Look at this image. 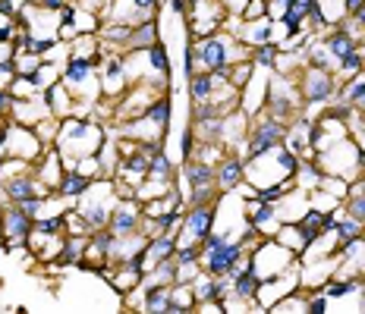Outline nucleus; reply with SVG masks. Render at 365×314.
Segmentation results:
<instances>
[{"label":"nucleus","mask_w":365,"mask_h":314,"mask_svg":"<svg viewBox=\"0 0 365 314\" xmlns=\"http://www.w3.org/2000/svg\"><path fill=\"white\" fill-rule=\"evenodd\" d=\"M108 139V129L98 122V117H70L60 120V132H57V151L63 155L66 167L76 164L79 157H88V155H98V148Z\"/></svg>","instance_id":"nucleus-1"},{"label":"nucleus","mask_w":365,"mask_h":314,"mask_svg":"<svg viewBox=\"0 0 365 314\" xmlns=\"http://www.w3.org/2000/svg\"><path fill=\"white\" fill-rule=\"evenodd\" d=\"M249 51L252 48H246L237 35H227V32L195 38V57H199L202 70H208V73L227 75L237 60H249Z\"/></svg>","instance_id":"nucleus-2"},{"label":"nucleus","mask_w":365,"mask_h":314,"mask_svg":"<svg viewBox=\"0 0 365 314\" xmlns=\"http://www.w3.org/2000/svg\"><path fill=\"white\" fill-rule=\"evenodd\" d=\"M252 271L258 273L262 280H271V277H277V273H284V271H290V267L299 264V255H293L287 245H280L274 236H268V239H258V245L252 251Z\"/></svg>","instance_id":"nucleus-3"},{"label":"nucleus","mask_w":365,"mask_h":314,"mask_svg":"<svg viewBox=\"0 0 365 314\" xmlns=\"http://www.w3.org/2000/svg\"><path fill=\"white\" fill-rule=\"evenodd\" d=\"M296 85H299V98L306 107L328 104L331 98H337V79L328 70H318V66H302V73L296 75Z\"/></svg>","instance_id":"nucleus-4"},{"label":"nucleus","mask_w":365,"mask_h":314,"mask_svg":"<svg viewBox=\"0 0 365 314\" xmlns=\"http://www.w3.org/2000/svg\"><path fill=\"white\" fill-rule=\"evenodd\" d=\"M356 155H359V145H356L353 139H344V142L334 145V148L315 155V164L322 167L324 173L353 182V179H359V164H356Z\"/></svg>","instance_id":"nucleus-5"},{"label":"nucleus","mask_w":365,"mask_h":314,"mask_svg":"<svg viewBox=\"0 0 365 314\" xmlns=\"http://www.w3.org/2000/svg\"><path fill=\"white\" fill-rule=\"evenodd\" d=\"M101 189H98V179L88 186V192L76 202V211L86 217V224L88 229H101V226H108V220H110V211H113V204L120 202V192H117V182H113V189H108V195H98Z\"/></svg>","instance_id":"nucleus-6"},{"label":"nucleus","mask_w":365,"mask_h":314,"mask_svg":"<svg viewBox=\"0 0 365 314\" xmlns=\"http://www.w3.org/2000/svg\"><path fill=\"white\" fill-rule=\"evenodd\" d=\"M287 139V122L262 113L258 120H249V135H246V157L264 155L274 145H284Z\"/></svg>","instance_id":"nucleus-7"},{"label":"nucleus","mask_w":365,"mask_h":314,"mask_svg":"<svg viewBox=\"0 0 365 314\" xmlns=\"http://www.w3.org/2000/svg\"><path fill=\"white\" fill-rule=\"evenodd\" d=\"M217 226V202L211 204H192L186 208V217H182V226L177 229V248L180 245H189V242H199Z\"/></svg>","instance_id":"nucleus-8"},{"label":"nucleus","mask_w":365,"mask_h":314,"mask_svg":"<svg viewBox=\"0 0 365 314\" xmlns=\"http://www.w3.org/2000/svg\"><path fill=\"white\" fill-rule=\"evenodd\" d=\"M296 95H299V88L280 82V75H277V79H271V85H268V98H264V110L262 113H268V117L290 126V122L299 117V98Z\"/></svg>","instance_id":"nucleus-9"},{"label":"nucleus","mask_w":365,"mask_h":314,"mask_svg":"<svg viewBox=\"0 0 365 314\" xmlns=\"http://www.w3.org/2000/svg\"><path fill=\"white\" fill-rule=\"evenodd\" d=\"M6 148H10L13 157H22V160H29V164H35L51 145H44L41 139H38V132L32 126H22V122L10 120L6 122Z\"/></svg>","instance_id":"nucleus-10"},{"label":"nucleus","mask_w":365,"mask_h":314,"mask_svg":"<svg viewBox=\"0 0 365 314\" xmlns=\"http://www.w3.org/2000/svg\"><path fill=\"white\" fill-rule=\"evenodd\" d=\"M296 289H302L299 286V264L277 273V277H271V280H262V289H258V298H255V311H268L274 302H280L284 295L296 293Z\"/></svg>","instance_id":"nucleus-11"},{"label":"nucleus","mask_w":365,"mask_h":314,"mask_svg":"<svg viewBox=\"0 0 365 314\" xmlns=\"http://www.w3.org/2000/svg\"><path fill=\"white\" fill-rule=\"evenodd\" d=\"M334 277L365 280V236L340 245V251L334 255Z\"/></svg>","instance_id":"nucleus-12"},{"label":"nucleus","mask_w":365,"mask_h":314,"mask_svg":"<svg viewBox=\"0 0 365 314\" xmlns=\"http://www.w3.org/2000/svg\"><path fill=\"white\" fill-rule=\"evenodd\" d=\"M98 75H101V95L104 98H120L126 95V85H129V75H126V66H123V57L120 53H104L101 66H98Z\"/></svg>","instance_id":"nucleus-13"},{"label":"nucleus","mask_w":365,"mask_h":314,"mask_svg":"<svg viewBox=\"0 0 365 314\" xmlns=\"http://www.w3.org/2000/svg\"><path fill=\"white\" fill-rule=\"evenodd\" d=\"M246 242L242 239H227V242H220L217 248H211V251H202V267L208 273H230L233 271V264L240 261L242 255H246Z\"/></svg>","instance_id":"nucleus-14"},{"label":"nucleus","mask_w":365,"mask_h":314,"mask_svg":"<svg viewBox=\"0 0 365 314\" xmlns=\"http://www.w3.org/2000/svg\"><path fill=\"white\" fill-rule=\"evenodd\" d=\"M32 226H35V217H29L19 204L4 202V236H6L10 248H26L29 236H32Z\"/></svg>","instance_id":"nucleus-15"},{"label":"nucleus","mask_w":365,"mask_h":314,"mask_svg":"<svg viewBox=\"0 0 365 314\" xmlns=\"http://www.w3.org/2000/svg\"><path fill=\"white\" fill-rule=\"evenodd\" d=\"M242 182H246V157L227 151V155L220 157V164L215 167V186H217V192L220 195H230V192H237Z\"/></svg>","instance_id":"nucleus-16"},{"label":"nucleus","mask_w":365,"mask_h":314,"mask_svg":"<svg viewBox=\"0 0 365 314\" xmlns=\"http://www.w3.org/2000/svg\"><path fill=\"white\" fill-rule=\"evenodd\" d=\"M139 224H142V204L135 198H120L110 211L108 229L113 236H133L139 233Z\"/></svg>","instance_id":"nucleus-17"},{"label":"nucleus","mask_w":365,"mask_h":314,"mask_svg":"<svg viewBox=\"0 0 365 314\" xmlns=\"http://www.w3.org/2000/svg\"><path fill=\"white\" fill-rule=\"evenodd\" d=\"M32 173H35V179L44 186V192H54L57 182L63 179V173H66V160H63V155L57 151V145H51V148L35 160V164H32Z\"/></svg>","instance_id":"nucleus-18"},{"label":"nucleus","mask_w":365,"mask_h":314,"mask_svg":"<svg viewBox=\"0 0 365 314\" xmlns=\"http://www.w3.org/2000/svg\"><path fill=\"white\" fill-rule=\"evenodd\" d=\"M0 195H4V202L19 204L32 195H54V192H44V186L35 179V173L29 170V173H19V176H13V179L0 182Z\"/></svg>","instance_id":"nucleus-19"},{"label":"nucleus","mask_w":365,"mask_h":314,"mask_svg":"<svg viewBox=\"0 0 365 314\" xmlns=\"http://www.w3.org/2000/svg\"><path fill=\"white\" fill-rule=\"evenodd\" d=\"M91 182H95V179H88V176H82L79 170H73V167H66V173H63V179L57 182L54 195H60L66 204H76L82 195L88 192V186H91Z\"/></svg>","instance_id":"nucleus-20"},{"label":"nucleus","mask_w":365,"mask_h":314,"mask_svg":"<svg viewBox=\"0 0 365 314\" xmlns=\"http://www.w3.org/2000/svg\"><path fill=\"white\" fill-rule=\"evenodd\" d=\"M44 117H51V107L44 101V95L32 98V101H16L13 104V113H10V120L22 122V126H38Z\"/></svg>","instance_id":"nucleus-21"},{"label":"nucleus","mask_w":365,"mask_h":314,"mask_svg":"<svg viewBox=\"0 0 365 314\" xmlns=\"http://www.w3.org/2000/svg\"><path fill=\"white\" fill-rule=\"evenodd\" d=\"M155 41H158V19H145V22H139V26L129 28L123 51L126 53H142V51H148Z\"/></svg>","instance_id":"nucleus-22"},{"label":"nucleus","mask_w":365,"mask_h":314,"mask_svg":"<svg viewBox=\"0 0 365 314\" xmlns=\"http://www.w3.org/2000/svg\"><path fill=\"white\" fill-rule=\"evenodd\" d=\"M44 101H48V107H51V113L54 117H70V113H76V98L66 91V85L63 82H54L51 88H44Z\"/></svg>","instance_id":"nucleus-23"},{"label":"nucleus","mask_w":365,"mask_h":314,"mask_svg":"<svg viewBox=\"0 0 365 314\" xmlns=\"http://www.w3.org/2000/svg\"><path fill=\"white\" fill-rule=\"evenodd\" d=\"M258 289H262V277H258L255 271H246V273H240V277H233V298L246 302L249 308H255Z\"/></svg>","instance_id":"nucleus-24"},{"label":"nucleus","mask_w":365,"mask_h":314,"mask_svg":"<svg viewBox=\"0 0 365 314\" xmlns=\"http://www.w3.org/2000/svg\"><path fill=\"white\" fill-rule=\"evenodd\" d=\"M142 305L139 308L145 314H161L167 311V298H170V286H161V283H145V289H142Z\"/></svg>","instance_id":"nucleus-25"},{"label":"nucleus","mask_w":365,"mask_h":314,"mask_svg":"<svg viewBox=\"0 0 365 314\" xmlns=\"http://www.w3.org/2000/svg\"><path fill=\"white\" fill-rule=\"evenodd\" d=\"M186 311H195L192 283H173L170 298H167V314H186Z\"/></svg>","instance_id":"nucleus-26"},{"label":"nucleus","mask_w":365,"mask_h":314,"mask_svg":"<svg viewBox=\"0 0 365 314\" xmlns=\"http://www.w3.org/2000/svg\"><path fill=\"white\" fill-rule=\"evenodd\" d=\"M142 283H145V271H139V267H129V264H117V273H113L110 286L117 289L120 295H129L133 289H139Z\"/></svg>","instance_id":"nucleus-27"},{"label":"nucleus","mask_w":365,"mask_h":314,"mask_svg":"<svg viewBox=\"0 0 365 314\" xmlns=\"http://www.w3.org/2000/svg\"><path fill=\"white\" fill-rule=\"evenodd\" d=\"M177 255V236H170V233H164V236H155V239H148L145 245V264H158V261H164V258H173Z\"/></svg>","instance_id":"nucleus-28"},{"label":"nucleus","mask_w":365,"mask_h":314,"mask_svg":"<svg viewBox=\"0 0 365 314\" xmlns=\"http://www.w3.org/2000/svg\"><path fill=\"white\" fill-rule=\"evenodd\" d=\"M170 113H173L170 95H164V91H161V95H158L155 101L148 104V110L142 113V117H148V120H151V122H155V126H158V132H161V135H167V129H170Z\"/></svg>","instance_id":"nucleus-29"},{"label":"nucleus","mask_w":365,"mask_h":314,"mask_svg":"<svg viewBox=\"0 0 365 314\" xmlns=\"http://www.w3.org/2000/svg\"><path fill=\"white\" fill-rule=\"evenodd\" d=\"M274 239H277L280 245H287L293 255H302V251L309 248V239H306V233L299 229V224H280V229L274 233Z\"/></svg>","instance_id":"nucleus-30"},{"label":"nucleus","mask_w":365,"mask_h":314,"mask_svg":"<svg viewBox=\"0 0 365 314\" xmlns=\"http://www.w3.org/2000/svg\"><path fill=\"white\" fill-rule=\"evenodd\" d=\"M334 101H344L349 107L365 104V73L353 75V79H344V85L337 88V98H334Z\"/></svg>","instance_id":"nucleus-31"},{"label":"nucleus","mask_w":365,"mask_h":314,"mask_svg":"<svg viewBox=\"0 0 365 314\" xmlns=\"http://www.w3.org/2000/svg\"><path fill=\"white\" fill-rule=\"evenodd\" d=\"M277 57H280V44L277 41L255 44V48L249 51V60L255 63V70H274V66H277Z\"/></svg>","instance_id":"nucleus-32"},{"label":"nucleus","mask_w":365,"mask_h":314,"mask_svg":"<svg viewBox=\"0 0 365 314\" xmlns=\"http://www.w3.org/2000/svg\"><path fill=\"white\" fill-rule=\"evenodd\" d=\"M344 211L349 214V217H356V220H362L365 224V186L359 179L349 182L346 198H344Z\"/></svg>","instance_id":"nucleus-33"},{"label":"nucleus","mask_w":365,"mask_h":314,"mask_svg":"<svg viewBox=\"0 0 365 314\" xmlns=\"http://www.w3.org/2000/svg\"><path fill=\"white\" fill-rule=\"evenodd\" d=\"M293 179H296V186H299V189H306V192H312V189L322 186L324 170L315 164V160H299V170H296Z\"/></svg>","instance_id":"nucleus-34"},{"label":"nucleus","mask_w":365,"mask_h":314,"mask_svg":"<svg viewBox=\"0 0 365 314\" xmlns=\"http://www.w3.org/2000/svg\"><path fill=\"white\" fill-rule=\"evenodd\" d=\"M145 283H161V286H173L177 283V258H164V261L151 264L145 271Z\"/></svg>","instance_id":"nucleus-35"},{"label":"nucleus","mask_w":365,"mask_h":314,"mask_svg":"<svg viewBox=\"0 0 365 314\" xmlns=\"http://www.w3.org/2000/svg\"><path fill=\"white\" fill-rule=\"evenodd\" d=\"M211 88H215V75H211L208 70L189 75V95H192V104H195V101H208V98H211Z\"/></svg>","instance_id":"nucleus-36"},{"label":"nucleus","mask_w":365,"mask_h":314,"mask_svg":"<svg viewBox=\"0 0 365 314\" xmlns=\"http://www.w3.org/2000/svg\"><path fill=\"white\" fill-rule=\"evenodd\" d=\"M192 293H195V305L199 302H211V298H217V280L211 277L208 271L202 267V273L192 280ZM220 302V298H217Z\"/></svg>","instance_id":"nucleus-37"},{"label":"nucleus","mask_w":365,"mask_h":314,"mask_svg":"<svg viewBox=\"0 0 365 314\" xmlns=\"http://www.w3.org/2000/svg\"><path fill=\"white\" fill-rule=\"evenodd\" d=\"M324 214H328V211H322V208H312V204H309V211L302 214L299 220H296V224H299V229H302V233H306V239H309V242L315 239V236L324 229Z\"/></svg>","instance_id":"nucleus-38"},{"label":"nucleus","mask_w":365,"mask_h":314,"mask_svg":"<svg viewBox=\"0 0 365 314\" xmlns=\"http://www.w3.org/2000/svg\"><path fill=\"white\" fill-rule=\"evenodd\" d=\"M306 63L309 66H318V70H328V73H334V66H337V60L328 53V48H324V41H318V44H309L306 51Z\"/></svg>","instance_id":"nucleus-39"},{"label":"nucleus","mask_w":365,"mask_h":314,"mask_svg":"<svg viewBox=\"0 0 365 314\" xmlns=\"http://www.w3.org/2000/svg\"><path fill=\"white\" fill-rule=\"evenodd\" d=\"M6 91H10L16 101H32V98H41V95H44V91L38 88V82L29 79V75H16V79L10 82V88H6Z\"/></svg>","instance_id":"nucleus-40"},{"label":"nucleus","mask_w":365,"mask_h":314,"mask_svg":"<svg viewBox=\"0 0 365 314\" xmlns=\"http://www.w3.org/2000/svg\"><path fill=\"white\" fill-rule=\"evenodd\" d=\"M359 236H365V224H362V220H356V217H349V214L344 211V214H340V224H337V239H340V245L359 239Z\"/></svg>","instance_id":"nucleus-41"},{"label":"nucleus","mask_w":365,"mask_h":314,"mask_svg":"<svg viewBox=\"0 0 365 314\" xmlns=\"http://www.w3.org/2000/svg\"><path fill=\"white\" fill-rule=\"evenodd\" d=\"M337 73H340V79H353V75L365 73V51L356 48L353 53H346V57L337 63Z\"/></svg>","instance_id":"nucleus-42"},{"label":"nucleus","mask_w":365,"mask_h":314,"mask_svg":"<svg viewBox=\"0 0 365 314\" xmlns=\"http://www.w3.org/2000/svg\"><path fill=\"white\" fill-rule=\"evenodd\" d=\"M148 176H151V179H177V170H173L170 157H167L164 151H158V155H151Z\"/></svg>","instance_id":"nucleus-43"},{"label":"nucleus","mask_w":365,"mask_h":314,"mask_svg":"<svg viewBox=\"0 0 365 314\" xmlns=\"http://www.w3.org/2000/svg\"><path fill=\"white\" fill-rule=\"evenodd\" d=\"M227 75H230V82L242 91V88L249 85V82H252V75H255V63H252V60H237V63L230 66V73H227Z\"/></svg>","instance_id":"nucleus-44"},{"label":"nucleus","mask_w":365,"mask_h":314,"mask_svg":"<svg viewBox=\"0 0 365 314\" xmlns=\"http://www.w3.org/2000/svg\"><path fill=\"white\" fill-rule=\"evenodd\" d=\"M41 63H44V57L41 53H29V51H16V75H32L41 70Z\"/></svg>","instance_id":"nucleus-45"},{"label":"nucleus","mask_w":365,"mask_h":314,"mask_svg":"<svg viewBox=\"0 0 365 314\" xmlns=\"http://www.w3.org/2000/svg\"><path fill=\"white\" fill-rule=\"evenodd\" d=\"M63 224H66V236H88L91 233L88 224H86V217L76 211V204H70V208L63 211Z\"/></svg>","instance_id":"nucleus-46"},{"label":"nucleus","mask_w":365,"mask_h":314,"mask_svg":"<svg viewBox=\"0 0 365 314\" xmlns=\"http://www.w3.org/2000/svg\"><path fill=\"white\" fill-rule=\"evenodd\" d=\"M35 132H38V139H41L44 145H54L57 142V132H60V117H54V113H51V117H44L41 122H38V126H32Z\"/></svg>","instance_id":"nucleus-47"},{"label":"nucleus","mask_w":365,"mask_h":314,"mask_svg":"<svg viewBox=\"0 0 365 314\" xmlns=\"http://www.w3.org/2000/svg\"><path fill=\"white\" fill-rule=\"evenodd\" d=\"M334 308L331 305V298L322 293V289H309V295H306V314H328Z\"/></svg>","instance_id":"nucleus-48"},{"label":"nucleus","mask_w":365,"mask_h":314,"mask_svg":"<svg viewBox=\"0 0 365 314\" xmlns=\"http://www.w3.org/2000/svg\"><path fill=\"white\" fill-rule=\"evenodd\" d=\"M195 148H199V135H195V126H186L180 135V155H182V164L195 157Z\"/></svg>","instance_id":"nucleus-49"},{"label":"nucleus","mask_w":365,"mask_h":314,"mask_svg":"<svg viewBox=\"0 0 365 314\" xmlns=\"http://www.w3.org/2000/svg\"><path fill=\"white\" fill-rule=\"evenodd\" d=\"M199 273H202V261H186V264L177 261V283H192Z\"/></svg>","instance_id":"nucleus-50"},{"label":"nucleus","mask_w":365,"mask_h":314,"mask_svg":"<svg viewBox=\"0 0 365 314\" xmlns=\"http://www.w3.org/2000/svg\"><path fill=\"white\" fill-rule=\"evenodd\" d=\"M173 258H177L180 264H186V261H202V245H199V242L180 245V248H177V255H173Z\"/></svg>","instance_id":"nucleus-51"},{"label":"nucleus","mask_w":365,"mask_h":314,"mask_svg":"<svg viewBox=\"0 0 365 314\" xmlns=\"http://www.w3.org/2000/svg\"><path fill=\"white\" fill-rule=\"evenodd\" d=\"M240 16L242 19H262V16H268V0H249V4L242 6Z\"/></svg>","instance_id":"nucleus-52"},{"label":"nucleus","mask_w":365,"mask_h":314,"mask_svg":"<svg viewBox=\"0 0 365 314\" xmlns=\"http://www.w3.org/2000/svg\"><path fill=\"white\" fill-rule=\"evenodd\" d=\"M44 202H48V195H32L26 198V202H19V208L29 214V217H38V214L44 211Z\"/></svg>","instance_id":"nucleus-53"},{"label":"nucleus","mask_w":365,"mask_h":314,"mask_svg":"<svg viewBox=\"0 0 365 314\" xmlns=\"http://www.w3.org/2000/svg\"><path fill=\"white\" fill-rule=\"evenodd\" d=\"M76 13H79V6H76V4H63V6L57 10V22H60V26H73V22H76Z\"/></svg>","instance_id":"nucleus-54"},{"label":"nucleus","mask_w":365,"mask_h":314,"mask_svg":"<svg viewBox=\"0 0 365 314\" xmlns=\"http://www.w3.org/2000/svg\"><path fill=\"white\" fill-rule=\"evenodd\" d=\"M13 104H16V98H13L6 88H0V120H10Z\"/></svg>","instance_id":"nucleus-55"},{"label":"nucleus","mask_w":365,"mask_h":314,"mask_svg":"<svg viewBox=\"0 0 365 314\" xmlns=\"http://www.w3.org/2000/svg\"><path fill=\"white\" fill-rule=\"evenodd\" d=\"M170 10L177 13V16H186V10H189V0H170Z\"/></svg>","instance_id":"nucleus-56"},{"label":"nucleus","mask_w":365,"mask_h":314,"mask_svg":"<svg viewBox=\"0 0 365 314\" xmlns=\"http://www.w3.org/2000/svg\"><path fill=\"white\" fill-rule=\"evenodd\" d=\"M353 22H356V26L362 28V35H365V4H362L359 10H356V13H353Z\"/></svg>","instance_id":"nucleus-57"},{"label":"nucleus","mask_w":365,"mask_h":314,"mask_svg":"<svg viewBox=\"0 0 365 314\" xmlns=\"http://www.w3.org/2000/svg\"><path fill=\"white\" fill-rule=\"evenodd\" d=\"M362 4H365V0H344V6H346V16H353V13L359 10Z\"/></svg>","instance_id":"nucleus-58"}]
</instances>
